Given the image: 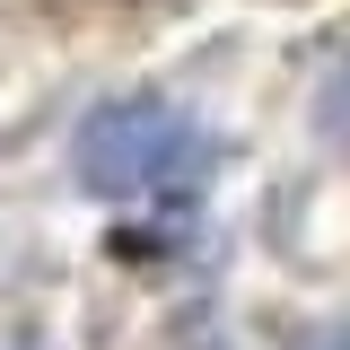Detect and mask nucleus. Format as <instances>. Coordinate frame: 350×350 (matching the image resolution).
<instances>
[{
	"mask_svg": "<svg viewBox=\"0 0 350 350\" xmlns=\"http://www.w3.org/2000/svg\"><path fill=\"white\" fill-rule=\"evenodd\" d=\"M70 175L96 202H158L211 175V131L167 96H114L70 140Z\"/></svg>",
	"mask_w": 350,
	"mask_h": 350,
	"instance_id": "1",
	"label": "nucleus"
},
{
	"mask_svg": "<svg viewBox=\"0 0 350 350\" xmlns=\"http://www.w3.org/2000/svg\"><path fill=\"white\" fill-rule=\"evenodd\" d=\"M315 131L324 140H350V62L324 70V88H315Z\"/></svg>",
	"mask_w": 350,
	"mask_h": 350,
	"instance_id": "2",
	"label": "nucleus"
},
{
	"mask_svg": "<svg viewBox=\"0 0 350 350\" xmlns=\"http://www.w3.org/2000/svg\"><path fill=\"white\" fill-rule=\"evenodd\" d=\"M315 350H350V324H342V333H324V342H315Z\"/></svg>",
	"mask_w": 350,
	"mask_h": 350,
	"instance_id": "3",
	"label": "nucleus"
}]
</instances>
